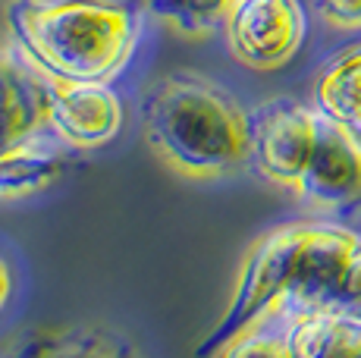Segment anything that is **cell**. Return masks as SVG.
Returning a JSON list of instances; mask_svg holds the SVG:
<instances>
[{
    "mask_svg": "<svg viewBox=\"0 0 361 358\" xmlns=\"http://www.w3.org/2000/svg\"><path fill=\"white\" fill-rule=\"evenodd\" d=\"M6 25L44 79L110 82L138 44L142 10L132 0H13Z\"/></svg>",
    "mask_w": 361,
    "mask_h": 358,
    "instance_id": "obj_2",
    "label": "cell"
},
{
    "mask_svg": "<svg viewBox=\"0 0 361 358\" xmlns=\"http://www.w3.org/2000/svg\"><path fill=\"white\" fill-rule=\"evenodd\" d=\"M151 148L185 176H224L248 161V113L226 88L192 73H170L142 101Z\"/></svg>",
    "mask_w": 361,
    "mask_h": 358,
    "instance_id": "obj_3",
    "label": "cell"
},
{
    "mask_svg": "<svg viewBox=\"0 0 361 358\" xmlns=\"http://www.w3.org/2000/svg\"><path fill=\"white\" fill-rule=\"evenodd\" d=\"M293 358H361V318L343 311L276 314Z\"/></svg>",
    "mask_w": 361,
    "mask_h": 358,
    "instance_id": "obj_9",
    "label": "cell"
},
{
    "mask_svg": "<svg viewBox=\"0 0 361 358\" xmlns=\"http://www.w3.org/2000/svg\"><path fill=\"white\" fill-rule=\"evenodd\" d=\"M47 110V79L0 41V154L38 139Z\"/></svg>",
    "mask_w": 361,
    "mask_h": 358,
    "instance_id": "obj_8",
    "label": "cell"
},
{
    "mask_svg": "<svg viewBox=\"0 0 361 358\" xmlns=\"http://www.w3.org/2000/svg\"><path fill=\"white\" fill-rule=\"evenodd\" d=\"M314 4L317 13L336 29L345 32L361 29V0H314Z\"/></svg>",
    "mask_w": 361,
    "mask_h": 358,
    "instance_id": "obj_15",
    "label": "cell"
},
{
    "mask_svg": "<svg viewBox=\"0 0 361 358\" xmlns=\"http://www.w3.org/2000/svg\"><path fill=\"white\" fill-rule=\"evenodd\" d=\"M66 167V157L41 139H29L0 154V198L32 195L54 185Z\"/></svg>",
    "mask_w": 361,
    "mask_h": 358,
    "instance_id": "obj_12",
    "label": "cell"
},
{
    "mask_svg": "<svg viewBox=\"0 0 361 358\" xmlns=\"http://www.w3.org/2000/svg\"><path fill=\"white\" fill-rule=\"evenodd\" d=\"M10 292H13V273H10V267H6V261L0 258V311H4Z\"/></svg>",
    "mask_w": 361,
    "mask_h": 358,
    "instance_id": "obj_16",
    "label": "cell"
},
{
    "mask_svg": "<svg viewBox=\"0 0 361 358\" xmlns=\"http://www.w3.org/2000/svg\"><path fill=\"white\" fill-rule=\"evenodd\" d=\"M308 38L302 0H235L226 13V44L242 66L274 73L293 63Z\"/></svg>",
    "mask_w": 361,
    "mask_h": 358,
    "instance_id": "obj_4",
    "label": "cell"
},
{
    "mask_svg": "<svg viewBox=\"0 0 361 358\" xmlns=\"http://www.w3.org/2000/svg\"><path fill=\"white\" fill-rule=\"evenodd\" d=\"M321 129V113L293 98L264 101L248 110V161L264 179L295 189Z\"/></svg>",
    "mask_w": 361,
    "mask_h": 358,
    "instance_id": "obj_5",
    "label": "cell"
},
{
    "mask_svg": "<svg viewBox=\"0 0 361 358\" xmlns=\"http://www.w3.org/2000/svg\"><path fill=\"white\" fill-rule=\"evenodd\" d=\"M317 113L361 139V44L333 54L311 88Z\"/></svg>",
    "mask_w": 361,
    "mask_h": 358,
    "instance_id": "obj_10",
    "label": "cell"
},
{
    "mask_svg": "<svg viewBox=\"0 0 361 358\" xmlns=\"http://www.w3.org/2000/svg\"><path fill=\"white\" fill-rule=\"evenodd\" d=\"M13 358H138L123 336L94 327L38 330L16 346Z\"/></svg>",
    "mask_w": 361,
    "mask_h": 358,
    "instance_id": "obj_11",
    "label": "cell"
},
{
    "mask_svg": "<svg viewBox=\"0 0 361 358\" xmlns=\"http://www.w3.org/2000/svg\"><path fill=\"white\" fill-rule=\"evenodd\" d=\"M44 123L69 148H104L123 129V101L107 82L47 79Z\"/></svg>",
    "mask_w": 361,
    "mask_h": 358,
    "instance_id": "obj_6",
    "label": "cell"
},
{
    "mask_svg": "<svg viewBox=\"0 0 361 358\" xmlns=\"http://www.w3.org/2000/svg\"><path fill=\"white\" fill-rule=\"evenodd\" d=\"M235 0H145L154 19H164L185 35H204L217 23H226V13Z\"/></svg>",
    "mask_w": 361,
    "mask_h": 358,
    "instance_id": "obj_13",
    "label": "cell"
},
{
    "mask_svg": "<svg viewBox=\"0 0 361 358\" xmlns=\"http://www.w3.org/2000/svg\"><path fill=\"white\" fill-rule=\"evenodd\" d=\"M302 311L361 318V230L298 220L264 233L242 261L226 311L195 346V358H214L270 314Z\"/></svg>",
    "mask_w": 361,
    "mask_h": 358,
    "instance_id": "obj_1",
    "label": "cell"
},
{
    "mask_svg": "<svg viewBox=\"0 0 361 358\" xmlns=\"http://www.w3.org/2000/svg\"><path fill=\"white\" fill-rule=\"evenodd\" d=\"M217 358H293V349H289L283 321L276 314H270L267 321L255 323L252 330H245L233 342H226L217 352Z\"/></svg>",
    "mask_w": 361,
    "mask_h": 358,
    "instance_id": "obj_14",
    "label": "cell"
},
{
    "mask_svg": "<svg viewBox=\"0 0 361 358\" xmlns=\"http://www.w3.org/2000/svg\"><path fill=\"white\" fill-rule=\"evenodd\" d=\"M295 192L314 208H352L361 202V139L345 132L343 126L324 120L317 129V142L311 161L298 179Z\"/></svg>",
    "mask_w": 361,
    "mask_h": 358,
    "instance_id": "obj_7",
    "label": "cell"
}]
</instances>
